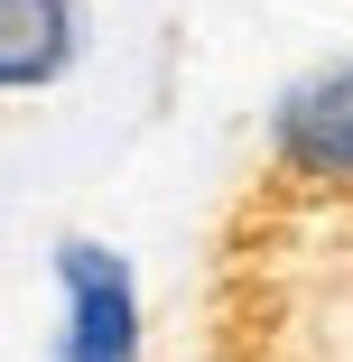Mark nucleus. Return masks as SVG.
Here are the masks:
<instances>
[{
    "instance_id": "obj_3",
    "label": "nucleus",
    "mask_w": 353,
    "mask_h": 362,
    "mask_svg": "<svg viewBox=\"0 0 353 362\" xmlns=\"http://www.w3.org/2000/svg\"><path fill=\"white\" fill-rule=\"evenodd\" d=\"M84 56V10L75 0H0V93H47Z\"/></svg>"
},
{
    "instance_id": "obj_1",
    "label": "nucleus",
    "mask_w": 353,
    "mask_h": 362,
    "mask_svg": "<svg viewBox=\"0 0 353 362\" xmlns=\"http://www.w3.org/2000/svg\"><path fill=\"white\" fill-rule=\"evenodd\" d=\"M65 288V344L56 362H149V325H139V279L112 242H65L56 251Z\"/></svg>"
},
{
    "instance_id": "obj_2",
    "label": "nucleus",
    "mask_w": 353,
    "mask_h": 362,
    "mask_svg": "<svg viewBox=\"0 0 353 362\" xmlns=\"http://www.w3.org/2000/svg\"><path fill=\"white\" fill-rule=\"evenodd\" d=\"M270 149L307 186H353V65H335V75H316V84H298L279 103Z\"/></svg>"
}]
</instances>
